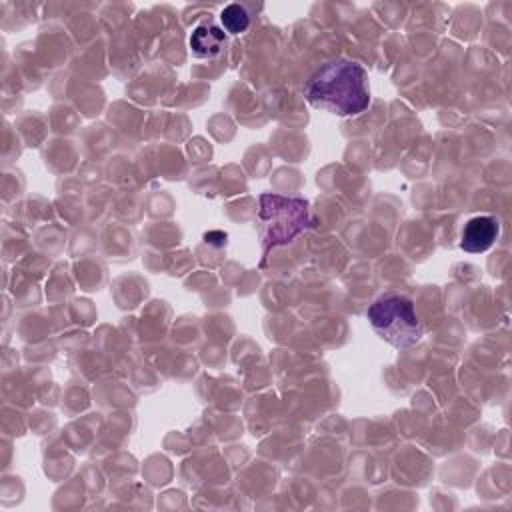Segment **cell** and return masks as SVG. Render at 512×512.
<instances>
[{"label":"cell","mask_w":512,"mask_h":512,"mask_svg":"<svg viewBox=\"0 0 512 512\" xmlns=\"http://www.w3.org/2000/svg\"><path fill=\"white\" fill-rule=\"evenodd\" d=\"M306 102L336 116H358L370 106L368 72L350 58L322 64L304 84Z\"/></svg>","instance_id":"6da1fadb"},{"label":"cell","mask_w":512,"mask_h":512,"mask_svg":"<svg viewBox=\"0 0 512 512\" xmlns=\"http://www.w3.org/2000/svg\"><path fill=\"white\" fill-rule=\"evenodd\" d=\"M258 204L256 220L264 252L292 242L312 222L310 204L304 198L266 192L260 194Z\"/></svg>","instance_id":"7a4b0ae2"},{"label":"cell","mask_w":512,"mask_h":512,"mask_svg":"<svg viewBox=\"0 0 512 512\" xmlns=\"http://www.w3.org/2000/svg\"><path fill=\"white\" fill-rule=\"evenodd\" d=\"M220 22L224 26V30L228 34H242L248 30L250 26V16L246 12L244 6L240 4H228L222 12H220Z\"/></svg>","instance_id":"8992f818"},{"label":"cell","mask_w":512,"mask_h":512,"mask_svg":"<svg viewBox=\"0 0 512 512\" xmlns=\"http://www.w3.org/2000/svg\"><path fill=\"white\" fill-rule=\"evenodd\" d=\"M500 234V224L494 216H474L470 218L460 234V248L470 254H480L492 248Z\"/></svg>","instance_id":"277c9868"},{"label":"cell","mask_w":512,"mask_h":512,"mask_svg":"<svg viewBox=\"0 0 512 512\" xmlns=\"http://www.w3.org/2000/svg\"><path fill=\"white\" fill-rule=\"evenodd\" d=\"M366 318L372 326V330L390 346L404 350L414 344H418L424 336V326L414 310L412 300L400 294H382L376 298Z\"/></svg>","instance_id":"3957f363"},{"label":"cell","mask_w":512,"mask_h":512,"mask_svg":"<svg viewBox=\"0 0 512 512\" xmlns=\"http://www.w3.org/2000/svg\"><path fill=\"white\" fill-rule=\"evenodd\" d=\"M226 44V32L224 28L212 24V22H202L190 32V52L196 58H214L222 52Z\"/></svg>","instance_id":"5b68a950"}]
</instances>
